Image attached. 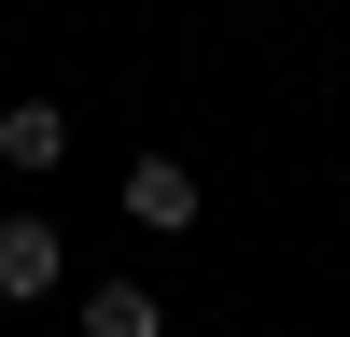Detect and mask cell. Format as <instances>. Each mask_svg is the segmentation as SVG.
<instances>
[{"label": "cell", "instance_id": "1", "mask_svg": "<svg viewBox=\"0 0 350 337\" xmlns=\"http://www.w3.org/2000/svg\"><path fill=\"white\" fill-rule=\"evenodd\" d=\"M56 281H70V239H56L42 211H0V295H14V309H42Z\"/></svg>", "mask_w": 350, "mask_h": 337}, {"label": "cell", "instance_id": "2", "mask_svg": "<svg viewBox=\"0 0 350 337\" xmlns=\"http://www.w3.org/2000/svg\"><path fill=\"white\" fill-rule=\"evenodd\" d=\"M126 225L183 239V225H196V168H183V155H140V168H126Z\"/></svg>", "mask_w": 350, "mask_h": 337}, {"label": "cell", "instance_id": "3", "mask_svg": "<svg viewBox=\"0 0 350 337\" xmlns=\"http://www.w3.org/2000/svg\"><path fill=\"white\" fill-rule=\"evenodd\" d=\"M56 155H70V112H56V99H14V112H0V168H14V183H42Z\"/></svg>", "mask_w": 350, "mask_h": 337}, {"label": "cell", "instance_id": "4", "mask_svg": "<svg viewBox=\"0 0 350 337\" xmlns=\"http://www.w3.org/2000/svg\"><path fill=\"white\" fill-rule=\"evenodd\" d=\"M84 337H168V295H140V281H84Z\"/></svg>", "mask_w": 350, "mask_h": 337}]
</instances>
